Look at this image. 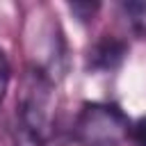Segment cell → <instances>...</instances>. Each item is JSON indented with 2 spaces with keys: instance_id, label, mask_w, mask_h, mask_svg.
Returning <instances> with one entry per match:
<instances>
[{
  "instance_id": "cell-6",
  "label": "cell",
  "mask_w": 146,
  "mask_h": 146,
  "mask_svg": "<svg viewBox=\"0 0 146 146\" xmlns=\"http://www.w3.org/2000/svg\"><path fill=\"white\" fill-rule=\"evenodd\" d=\"M9 80H11V66H9V59H7V55L0 50V105H2L5 96H7Z\"/></svg>"
},
{
  "instance_id": "cell-7",
  "label": "cell",
  "mask_w": 146,
  "mask_h": 146,
  "mask_svg": "<svg viewBox=\"0 0 146 146\" xmlns=\"http://www.w3.org/2000/svg\"><path fill=\"white\" fill-rule=\"evenodd\" d=\"M128 139L132 141V146H146V116H141L135 123H130Z\"/></svg>"
},
{
  "instance_id": "cell-8",
  "label": "cell",
  "mask_w": 146,
  "mask_h": 146,
  "mask_svg": "<svg viewBox=\"0 0 146 146\" xmlns=\"http://www.w3.org/2000/svg\"><path fill=\"white\" fill-rule=\"evenodd\" d=\"M46 146H78V144H75L73 137H71V139H57V141H50V144H46Z\"/></svg>"
},
{
  "instance_id": "cell-2",
  "label": "cell",
  "mask_w": 146,
  "mask_h": 146,
  "mask_svg": "<svg viewBox=\"0 0 146 146\" xmlns=\"http://www.w3.org/2000/svg\"><path fill=\"white\" fill-rule=\"evenodd\" d=\"M130 135V119L114 103H82L73 121L78 146H121Z\"/></svg>"
},
{
  "instance_id": "cell-1",
  "label": "cell",
  "mask_w": 146,
  "mask_h": 146,
  "mask_svg": "<svg viewBox=\"0 0 146 146\" xmlns=\"http://www.w3.org/2000/svg\"><path fill=\"white\" fill-rule=\"evenodd\" d=\"M55 116V80L39 66H30L16 98L14 146H46Z\"/></svg>"
},
{
  "instance_id": "cell-5",
  "label": "cell",
  "mask_w": 146,
  "mask_h": 146,
  "mask_svg": "<svg viewBox=\"0 0 146 146\" xmlns=\"http://www.w3.org/2000/svg\"><path fill=\"white\" fill-rule=\"evenodd\" d=\"M100 5L98 2H71L68 5V11L80 21V23H89L96 14H98Z\"/></svg>"
},
{
  "instance_id": "cell-4",
  "label": "cell",
  "mask_w": 146,
  "mask_h": 146,
  "mask_svg": "<svg viewBox=\"0 0 146 146\" xmlns=\"http://www.w3.org/2000/svg\"><path fill=\"white\" fill-rule=\"evenodd\" d=\"M121 11H123L130 30L137 36L146 39V2H123Z\"/></svg>"
},
{
  "instance_id": "cell-3",
  "label": "cell",
  "mask_w": 146,
  "mask_h": 146,
  "mask_svg": "<svg viewBox=\"0 0 146 146\" xmlns=\"http://www.w3.org/2000/svg\"><path fill=\"white\" fill-rule=\"evenodd\" d=\"M128 55V43L114 34H103L96 39L84 57V66L91 73H112L116 71Z\"/></svg>"
}]
</instances>
